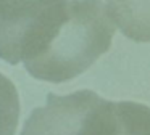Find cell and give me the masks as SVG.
<instances>
[{"label":"cell","instance_id":"cell-1","mask_svg":"<svg viewBox=\"0 0 150 135\" xmlns=\"http://www.w3.org/2000/svg\"><path fill=\"white\" fill-rule=\"evenodd\" d=\"M115 32L103 0H68L50 44L23 66L31 77L44 82L71 80L110 50Z\"/></svg>","mask_w":150,"mask_h":135},{"label":"cell","instance_id":"cell-2","mask_svg":"<svg viewBox=\"0 0 150 135\" xmlns=\"http://www.w3.org/2000/svg\"><path fill=\"white\" fill-rule=\"evenodd\" d=\"M126 101H111L94 90L50 93L24 121L21 135H121Z\"/></svg>","mask_w":150,"mask_h":135},{"label":"cell","instance_id":"cell-3","mask_svg":"<svg viewBox=\"0 0 150 135\" xmlns=\"http://www.w3.org/2000/svg\"><path fill=\"white\" fill-rule=\"evenodd\" d=\"M66 8L68 0H0V60L24 64L40 55Z\"/></svg>","mask_w":150,"mask_h":135},{"label":"cell","instance_id":"cell-6","mask_svg":"<svg viewBox=\"0 0 150 135\" xmlns=\"http://www.w3.org/2000/svg\"><path fill=\"white\" fill-rule=\"evenodd\" d=\"M121 135H150V108L144 103L127 101L126 124Z\"/></svg>","mask_w":150,"mask_h":135},{"label":"cell","instance_id":"cell-4","mask_svg":"<svg viewBox=\"0 0 150 135\" xmlns=\"http://www.w3.org/2000/svg\"><path fill=\"white\" fill-rule=\"evenodd\" d=\"M103 2L116 31L137 44L150 42V0H103Z\"/></svg>","mask_w":150,"mask_h":135},{"label":"cell","instance_id":"cell-5","mask_svg":"<svg viewBox=\"0 0 150 135\" xmlns=\"http://www.w3.org/2000/svg\"><path fill=\"white\" fill-rule=\"evenodd\" d=\"M20 121V95L15 84L0 72V135H15Z\"/></svg>","mask_w":150,"mask_h":135}]
</instances>
